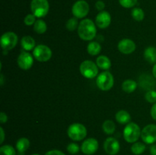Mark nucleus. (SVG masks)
Instances as JSON below:
<instances>
[{"mask_svg": "<svg viewBox=\"0 0 156 155\" xmlns=\"http://www.w3.org/2000/svg\"><path fill=\"white\" fill-rule=\"evenodd\" d=\"M79 36L85 41H90L94 39L97 33L96 24L91 19H84L79 23L77 29Z\"/></svg>", "mask_w": 156, "mask_h": 155, "instance_id": "1", "label": "nucleus"}, {"mask_svg": "<svg viewBox=\"0 0 156 155\" xmlns=\"http://www.w3.org/2000/svg\"><path fill=\"white\" fill-rule=\"evenodd\" d=\"M140 128L136 123L129 122L123 129V138L128 143H135L141 136Z\"/></svg>", "mask_w": 156, "mask_h": 155, "instance_id": "2", "label": "nucleus"}, {"mask_svg": "<svg viewBox=\"0 0 156 155\" xmlns=\"http://www.w3.org/2000/svg\"><path fill=\"white\" fill-rule=\"evenodd\" d=\"M67 134L70 139L79 141L85 138L87 135V129L85 126L81 123H73L69 126Z\"/></svg>", "mask_w": 156, "mask_h": 155, "instance_id": "3", "label": "nucleus"}, {"mask_svg": "<svg viewBox=\"0 0 156 155\" xmlns=\"http://www.w3.org/2000/svg\"><path fill=\"white\" fill-rule=\"evenodd\" d=\"M50 5L47 0H32L30 2V10L37 18H41L48 14Z\"/></svg>", "mask_w": 156, "mask_h": 155, "instance_id": "4", "label": "nucleus"}, {"mask_svg": "<svg viewBox=\"0 0 156 155\" xmlns=\"http://www.w3.org/2000/svg\"><path fill=\"white\" fill-rule=\"evenodd\" d=\"M96 83H97L98 88L101 91H110L114 86V76L110 71H103L100 74H98Z\"/></svg>", "mask_w": 156, "mask_h": 155, "instance_id": "5", "label": "nucleus"}, {"mask_svg": "<svg viewBox=\"0 0 156 155\" xmlns=\"http://www.w3.org/2000/svg\"><path fill=\"white\" fill-rule=\"evenodd\" d=\"M79 70L82 76L88 79L94 78L98 74V67L97 64L90 60L82 62L79 67Z\"/></svg>", "mask_w": 156, "mask_h": 155, "instance_id": "6", "label": "nucleus"}, {"mask_svg": "<svg viewBox=\"0 0 156 155\" xmlns=\"http://www.w3.org/2000/svg\"><path fill=\"white\" fill-rule=\"evenodd\" d=\"M18 38L14 32H6L1 36V46L4 51H9L16 46Z\"/></svg>", "mask_w": 156, "mask_h": 155, "instance_id": "7", "label": "nucleus"}, {"mask_svg": "<svg viewBox=\"0 0 156 155\" xmlns=\"http://www.w3.org/2000/svg\"><path fill=\"white\" fill-rule=\"evenodd\" d=\"M34 57L37 61L45 62L50 60L52 57V51L49 46L43 44L37 45L33 51Z\"/></svg>", "mask_w": 156, "mask_h": 155, "instance_id": "8", "label": "nucleus"}, {"mask_svg": "<svg viewBox=\"0 0 156 155\" xmlns=\"http://www.w3.org/2000/svg\"><path fill=\"white\" fill-rule=\"evenodd\" d=\"M89 12V5L85 0H79L72 7V13L76 18H83Z\"/></svg>", "mask_w": 156, "mask_h": 155, "instance_id": "9", "label": "nucleus"}, {"mask_svg": "<svg viewBox=\"0 0 156 155\" xmlns=\"http://www.w3.org/2000/svg\"><path fill=\"white\" fill-rule=\"evenodd\" d=\"M141 138L146 144H154L156 141V125L149 124L145 126L141 132Z\"/></svg>", "mask_w": 156, "mask_h": 155, "instance_id": "10", "label": "nucleus"}, {"mask_svg": "<svg viewBox=\"0 0 156 155\" xmlns=\"http://www.w3.org/2000/svg\"><path fill=\"white\" fill-rule=\"evenodd\" d=\"M98 141L94 138H87L86 140L83 141L82 146H81V150L82 153L86 155L94 154L98 149Z\"/></svg>", "mask_w": 156, "mask_h": 155, "instance_id": "11", "label": "nucleus"}, {"mask_svg": "<svg viewBox=\"0 0 156 155\" xmlns=\"http://www.w3.org/2000/svg\"><path fill=\"white\" fill-rule=\"evenodd\" d=\"M18 67L23 70H28L32 67L34 63L33 56L27 52H22L17 59Z\"/></svg>", "mask_w": 156, "mask_h": 155, "instance_id": "12", "label": "nucleus"}, {"mask_svg": "<svg viewBox=\"0 0 156 155\" xmlns=\"http://www.w3.org/2000/svg\"><path fill=\"white\" fill-rule=\"evenodd\" d=\"M120 148V143L113 137H109L105 140L104 143V149L105 152L109 155H116Z\"/></svg>", "mask_w": 156, "mask_h": 155, "instance_id": "13", "label": "nucleus"}, {"mask_svg": "<svg viewBox=\"0 0 156 155\" xmlns=\"http://www.w3.org/2000/svg\"><path fill=\"white\" fill-rule=\"evenodd\" d=\"M111 22V16L106 11L100 12L95 18V24L100 29H105L109 27Z\"/></svg>", "mask_w": 156, "mask_h": 155, "instance_id": "14", "label": "nucleus"}, {"mask_svg": "<svg viewBox=\"0 0 156 155\" xmlns=\"http://www.w3.org/2000/svg\"><path fill=\"white\" fill-rule=\"evenodd\" d=\"M119 51L125 55H129L133 53L136 50V46L134 41L130 39H123L119 42L118 46Z\"/></svg>", "mask_w": 156, "mask_h": 155, "instance_id": "15", "label": "nucleus"}, {"mask_svg": "<svg viewBox=\"0 0 156 155\" xmlns=\"http://www.w3.org/2000/svg\"><path fill=\"white\" fill-rule=\"evenodd\" d=\"M140 83L144 89L147 91H152L155 87V82L152 76L149 74H143L140 78Z\"/></svg>", "mask_w": 156, "mask_h": 155, "instance_id": "16", "label": "nucleus"}, {"mask_svg": "<svg viewBox=\"0 0 156 155\" xmlns=\"http://www.w3.org/2000/svg\"><path fill=\"white\" fill-rule=\"evenodd\" d=\"M30 141L27 138H21L16 142V150L20 155L24 154L30 147Z\"/></svg>", "mask_w": 156, "mask_h": 155, "instance_id": "17", "label": "nucleus"}, {"mask_svg": "<svg viewBox=\"0 0 156 155\" xmlns=\"http://www.w3.org/2000/svg\"><path fill=\"white\" fill-rule=\"evenodd\" d=\"M21 46L26 51H30L36 47L34 39L30 36H24L21 38Z\"/></svg>", "mask_w": 156, "mask_h": 155, "instance_id": "18", "label": "nucleus"}, {"mask_svg": "<svg viewBox=\"0 0 156 155\" xmlns=\"http://www.w3.org/2000/svg\"><path fill=\"white\" fill-rule=\"evenodd\" d=\"M144 58L148 62L151 64L156 63V48L154 46H149L145 50Z\"/></svg>", "mask_w": 156, "mask_h": 155, "instance_id": "19", "label": "nucleus"}, {"mask_svg": "<svg viewBox=\"0 0 156 155\" xmlns=\"http://www.w3.org/2000/svg\"><path fill=\"white\" fill-rule=\"evenodd\" d=\"M115 119L120 124H128L131 120L130 114L126 110H120L116 113Z\"/></svg>", "mask_w": 156, "mask_h": 155, "instance_id": "20", "label": "nucleus"}, {"mask_svg": "<svg viewBox=\"0 0 156 155\" xmlns=\"http://www.w3.org/2000/svg\"><path fill=\"white\" fill-rule=\"evenodd\" d=\"M98 67L102 70H108L111 68V62L109 58L106 56H100L96 59Z\"/></svg>", "mask_w": 156, "mask_h": 155, "instance_id": "21", "label": "nucleus"}, {"mask_svg": "<svg viewBox=\"0 0 156 155\" xmlns=\"http://www.w3.org/2000/svg\"><path fill=\"white\" fill-rule=\"evenodd\" d=\"M87 51L91 56H97L101 51V46L96 41H91L87 46Z\"/></svg>", "mask_w": 156, "mask_h": 155, "instance_id": "22", "label": "nucleus"}, {"mask_svg": "<svg viewBox=\"0 0 156 155\" xmlns=\"http://www.w3.org/2000/svg\"><path fill=\"white\" fill-rule=\"evenodd\" d=\"M137 88V83L133 80L131 79H127V80L124 81L122 84V90L124 92L128 93H133V91H136Z\"/></svg>", "mask_w": 156, "mask_h": 155, "instance_id": "23", "label": "nucleus"}, {"mask_svg": "<svg viewBox=\"0 0 156 155\" xmlns=\"http://www.w3.org/2000/svg\"><path fill=\"white\" fill-rule=\"evenodd\" d=\"M47 30V25L45 21L42 19L37 20L34 24V30L38 34H43Z\"/></svg>", "mask_w": 156, "mask_h": 155, "instance_id": "24", "label": "nucleus"}, {"mask_svg": "<svg viewBox=\"0 0 156 155\" xmlns=\"http://www.w3.org/2000/svg\"><path fill=\"white\" fill-rule=\"evenodd\" d=\"M102 129L107 135H112L115 132L116 126L114 122L107 119L104 122L103 125H102Z\"/></svg>", "mask_w": 156, "mask_h": 155, "instance_id": "25", "label": "nucleus"}, {"mask_svg": "<svg viewBox=\"0 0 156 155\" xmlns=\"http://www.w3.org/2000/svg\"><path fill=\"white\" fill-rule=\"evenodd\" d=\"M146 145L142 142H135L131 146V151L135 155H140L146 150Z\"/></svg>", "mask_w": 156, "mask_h": 155, "instance_id": "26", "label": "nucleus"}, {"mask_svg": "<svg viewBox=\"0 0 156 155\" xmlns=\"http://www.w3.org/2000/svg\"><path fill=\"white\" fill-rule=\"evenodd\" d=\"M131 15L133 18L136 21H141L144 19L145 13L143 10L140 8H134L131 12Z\"/></svg>", "mask_w": 156, "mask_h": 155, "instance_id": "27", "label": "nucleus"}, {"mask_svg": "<svg viewBox=\"0 0 156 155\" xmlns=\"http://www.w3.org/2000/svg\"><path fill=\"white\" fill-rule=\"evenodd\" d=\"M79 25V24L78 21V18L75 17V18H72L67 21L66 24V27L69 31H74L75 30L78 29Z\"/></svg>", "mask_w": 156, "mask_h": 155, "instance_id": "28", "label": "nucleus"}, {"mask_svg": "<svg viewBox=\"0 0 156 155\" xmlns=\"http://www.w3.org/2000/svg\"><path fill=\"white\" fill-rule=\"evenodd\" d=\"M0 155H16V151L12 146L5 144L0 147Z\"/></svg>", "mask_w": 156, "mask_h": 155, "instance_id": "29", "label": "nucleus"}, {"mask_svg": "<svg viewBox=\"0 0 156 155\" xmlns=\"http://www.w3.org/2000/svg\"><path fill=\"white\" fill-rule=\"evenodd\" d=\"M138 0H119V3L122 7L125 9H129L136 5Z\"/></svg>", "mask_w": 156, "mask_h": 155, "instance_id": "30", "label": "nucleus"}, {"mask_svg": "<svg viewBox=\"0 0 156 155\" xmlns=\"http://www.w3.org/2000/svg\"><path fill=\"white\" fill-rule=\"evenodd\" d=\"M145 98L149 103H156V91H148L145 95Z\"/></svg>", "mask_w": 156, "mask_h": 155, "instance_id": "31", "label": "nucleus"}, {"mask_svg": "<svg viewBox=\"0 0 156 155\" xmlns=\"http://www.w3.org/2000/svg\"><path fill=\"white\" fill-rule=\"evenodd\" d=\"M36 18L34 14H28L25 16L24 19V24H26L27 26H31L34 24V23L36 22Z\"/></svg>", "mask_w": 156, "mask_h": 155, "instance_id": "32", "label": "nucleus"}, {"mask_svg": "<svg viewBox=\"0 0 156 155\" xmlns=\"http://www.w3.org/2000/svg\"><path fill=\"white\" fill-rule=\"evenodd\" d=\"M66 150L71 154H76L79 151V146L76 143H70L66 147Z\"/></svg>", "mask_w": 156, "mask_h": 155, "instance_id": "33", "label": "nucleus"}, {"mask_svg": "<svg viewBox=\"0 0 156 155\" xmlns=\"http://www.w3.org/2000/svg\"><path fill=\"white\" fill-rule=\"evenodd\" d=\"M95 8L97 10L100 11V12H102V11H103L105 8V2H104L103 1H101V0H98V1L96 2Z\"/></svg>", "mask_w": 156, "mask_h": 155, "instance_id": "34", "label": "nucleus"}, {"mask_svg": "<svg viewBox=\"0 0 156 155\" xmlns=\"http://www.w3.org/2000/svg\"><path fill=\"white\" fill-rule=\"evenodd\" d=\"M45 155H66L63 152L59 150H51L47 151Z\"/></svg>", "mask_w": 156, "mask_h": 155, "instance_id": "35", "label": "nucleus"}, {"mask_svg": "<svg viewBox=\"0 0 156 155\" xmlns=\"http://www.w3.org/2000/svg\"><path fill=\"white\" fill-rule=\"evenodd\" d=\"M150 114L152 118L156 121V103H155L153 105H152L150 110Z\"/></svg>", "mask_w": 156, "mask_h": 155, "instance_id": "36", "label": "nucleus"}, {"mask_svg": "<svg viewBox=\"0 0 156 155\" xmlns=\"http://www.w3.org/2000/svg\"><path fill=\"white\" fill-rule=\"evenodd\" d=\"M8 121V116L4 112H1L0 113V123L2 124H4L6 122Z\"/></svg>", "mask_w": 156, "mask_h": 155, "instance_id": "37", "label": "nucleus"}, {"mask_svg": "<svg viewBox=\"0 0 156 155\" xmlns=\"http://www.w3.org/2000/svg\"><path fill=\"white\" fill-rule=\"evenodd\" d=\"M0 134H1V139H0V144H2L5 140V132L2 127L0 128Z\"/></svg>", "mask_w": 156, "mask_h": 155, "instance_id": "38", "label": "nucleus"}, {"mask_svg": "<svg viewBox=\"0 0 156 155\" xmlns=\"http://www.w3.org/2000/svg\"><path fill=\"white\" fill-rule=\"evenodd\" d=\"M151 155H156V144H153L150 147Z\"/></svg>", "mask_w": 156, "mask_h": 155, "instance_id": "39", "label": "nucleus"}, {"mask_svg": "<svg viewBox=\"0 0 156 155\" xmlns=\"http://www.w3.org/2000/svg\"><path fill=\"white\" fill-rule=\"evenodd\" d=\"M152 74H153V77L156 78V63L153 65V68H152Z\"/></svg>", "mask_w": 156, "mask_h": 155, "instance_id": "40", "label": "nucleus"}, {"mask_svg": "<svg viewBox=\"0 0 156 155\" xmlns=\"http://www.w3.org/2000/svg\"><path fill=\"white\" fill-rule=\"evenodd\" d=\"M1 78V85H2V86L3 84H4V82H3V81H4V77H3V74H1V78Z\"/></svg>", "mask_w": 156, "mask_h": 155, "instance_id": "41", "label": "nucleus"}, {"mask_svg": "<svg viewBox=\"0 0 156 155\" xmlns=\"http://www.w3.org/2000/svg\"><path fill=\"white\" fill-rule=\"evenodd\" d=\"M32 155H40V154H38V153H34V154H32Z\"/></svg>", "mask_w": 156, "mask_h": 155, "instance_id": "42", "label": "nucleus"}]
</instances>
